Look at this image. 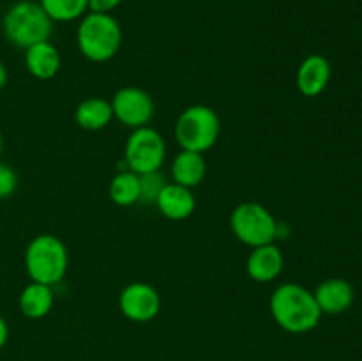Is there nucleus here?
<instances>
[{
	"label": "nucleus",
	"mask_w": 362,
	"mask_h": 361,
	"mask_svg": "<svg viewBox=\"0 0 362 361\" xmlns=\"http://www.w3.org/2000/svg\"><path fill=\"white\" fill-rule=\"evenodd\" d=\"M271 314L279 328L293 335L313 331L324 315L315 294L299 283L276 287L271 296Z\"/></svg>",
	"instance_id": "f257e3e1"
},
{
	"label": "nucleus",
	"mask_w": 362,
	"mask_h": 361,
	"mask_svg": "<svg viewBox=\"0 0 362 361\" xmlns=\"http://www.w3.org/2000/svg\"><path fill=\"white\" fill-rule=\"evenodd\" d=\"M76 42L85 59L108 62L122 46V28L112 14L88 11L78 25Z\"/></svg>",
	"instance_id": "f03ea898"
},
{
	"label": "nucleus",
	"mask_w": 362,
	"mask_h": 361,
	"mask_svg": "<svg viewBox=\"0 0 362 361\" xmlns=\"http://www.w3.org/2000/svg\"><path fill=\"white\" fill-rule=\"evenodd\" d=\"M69 268V251L60 237L39 234L25 250V269L32 282L55 287Z\"/></svg>",
	"instance_id": "7ed1b4c3"
},
{
	"label": "nucleus",
	"mask_w": 362,
	"mask_h": 361,
	"mask_svg": "<svg viewBox=\"0 0 362 361\" xmlns=\"http://www.w3.org/2000/svg\"><path fill=\"white\" fill-rule=\"evenodd\" d=\"M2 28L9 42L18 48L27 50L37 42L49 41L53 32V21L34 0H20L13 4L4 14Z\"/></svg>",
	"instance_id": "20e7f679"
},
{
	"label": "nucleus",
	"mask_w": 362,
	"mask_h": 361,
	"mask_svg": "<svg viewBox=\"0 0 362 361\" xmlns=\"http://www.w3.org/2000/svg\"><path fill=\"white\" fill-rule=\"evenodd\" d=\"M175 140L182 151H211L221 134V119L207 105H193L182 110L175 122Z\"/></svg>",
	"instance_id": "39448f33"
},
{
	"label": "nucleus",
	"mask_w": 362,
	"mask_h": 361,
	"mask_svg": "<svg viewBox=\"0 0 362 361\" xmlns=\"http://www.w3.org/2000/svg\"><path fill=\"white\" fill-rule=\"evenodd\" d=\"M230 227L237 239L250 248L274 243L279 237V223L265 205L243 202L230 214Z\"/></svg>",
	"instance_id": "423d86ee"
},
{
	"label": "nucleus",
	"mask_w": 362,
	"mask_h": 361,
	"mask_svg": "<svg viewBox=\"0 0 362 361\" xmlns=\"http://www.w3.org/2000/svg\"><path fill=\"white\" fill-rule=\"evenodd\" d=\"M166 159V142L158 130L151 126L138 127L129 134L124 147V161L131 172L148 173L163 168Z\"/></svg>",
	"instance_id": "0eeeda50"
},
{
	"label": "nucleus",
	"mask_w": 362,
	"mask_h": 361,
	"mask_svg": "<svg viewBox=\"0 0 362 361\" xmlns=\"http://www.w3.org/2000/svg\"><path fill=\"white\" fill-rule=\"evenodd\" d=\"M113 119L131 130L148 126L154 119L156 105L152 96L140 87H122L112 98Z\"/></svg>",
	"instance_id": "6e6552de"
},
{
	"label": "nucleus",
	"mask_w": 362,
	"mask_h": 361,
	"mask_svg": "<svg viewBox=\"0 0 362 361\" xmlns=\"http://www.w3.org/2000/svg\"><path fill=\"white\" fill-rule=\"evenodd\" d=\"M119 308L129 321L151 322L161 310V296L151 283L133 282L120 292Z\"/></svg>",
	"instance_id": "1a4fd4ad"
},
{
	"label": "nucleus",
	"mask_w": 362,
	"mask_h": 361,
	"mask_svg": "<svg viewBox=\"0 0 362 361\" xmlns=\"http://www.w3.org/2000/svg\"><path fill=\"white\" fill-rule=\"evenodd\" d=\"M285 257L281 248L276 243L264 244L251 250L246 260V273L251 280L258 283H271L283 273Z\"/></svg>",
	"instance_id": "9d476101"
},
{
	"label": "nucleus",
	"mask_w": 362,
	"mask_h": 361,
	"mask_svg": "<svg viewBox=\"0 0 362 361\" xmlns=\"http://www.w3.org/2000/svg\"><path fill=\"white\" fill-rule=\"evenodd\" d=\"M297 88L306 98H317L331 81V62L320 53L308 55L297 69Z\"/></svg>",
	"instance_id": "9b49d317"
},
{
	"label": "nucleus",
	"mask_w": 362,
	"mask_h": 361,
	"mask_svg": "<svg viewBox=\"0 0 362 361\" xmlns=\"http://www.w3.org/2000/svg\"><path fill=\"white\" fill-rule=\"evenodd\" d=\"M315 299L322 314L339 315L349 310L356 299V292L350 282L343 278H327L315 289Z\"/></svg>",
	"instance_id": "f8f14e48"
},
{
	"label": "nucleus",
	"mask_w": 362,
	"mask_h": 361,
	"mask_svg": "<svg viewBox=\"0 0 362 361\" xmlns=\"http://www.w3.org/2000/svg\"><path fill=\"white\" fill-rule=\"evenodd\" d=\"M159 212L172 222H182L187 219L197 209V198L193 190L180 186L177 183H166L163 191L156 200Z\"/></svg>",
	"instance_id": "ddd939ff"
},
{
	"label": "nucleus",
	"mask_w": 362,
	"mask_h": 361,
	"mask_svg": "<svg viewBox=\"0 0 362 361\" xmlns=\"http://www.w3.org/2000/svg\"><path fill=\"white\" fill-rule=\"evenodd\" d=\"M60 53L49 41L37 42L25 50V67L37 80H52L60 71Z\"/></svg>",
	"instance_id": "4468645a"
},
{
	"label": "nucleus",
	"mask_w": 362,
	"mask_h": 361,
	"mask_svg": "<svg viewBox=\"0 0 362 361\" xmlns=\"http://www.w3.org/2000/svg\"><path fill=\"white\" fill-rule=\"evenodd\" d=\"M207 176V161L204 154L193 151H180L172 161V183L186 188H197Z\"/></svg>",
	"instance_id": "2eb2a0df"
},
{
	"label": "nucleus",
	"mask_w": 362,
	"mask_h": 361,
	"mask_svg": "<svg viewBox=\"0 0 362 361\" xmlns=\"http://www.w3.org/2000/svg\"><path fill=\"white\" fill-rule=\"evenodd\" d=\"M74 120L81 130L101 131L113 120L112 103L99 96L83 99L74 110Z\"/></svg>",
	"instance_id": "dca6fc26"
},
{
	"label": "nucleus",
	"mask_w": 362,
	"mask_h": 361,
	"mask_svg": "<svg viewBox=\"0 0 362 361\" xmlns=\"http://www.w3.org/2000/svg\"><path fill=\"white\" fill-rule=\"evenodd\" d=\"M55 303V294L52 285L39 282H30L20 294V310L28 319H42L52 311Z\"/></svg>",
	"instance_id": "f3484780"
},
{
	"label": "nucleus",
	"mask_w": 362,
	"mask_h": 361,
	"mask_svg": "<svg viewBox=\"0 0 362 361\" xmlns=\"http://www.w3.org/2000/svg\"><path fill=\"white\" fill-rule=\"evenodd\" d=\"M108 193L115 205L131 207L136 202H140V176L131 172L129 168L122 170L110 180Z\"/></svg>",
	"instance_id": "a211bd4d"
},
{
	"label": "nucleus",
	"mask_w": 362,
	"mask_h": 361,
	"mask_svg": "<svg viewBox=\"0 0 362 361\" xmlns=\"http://www.w3.org/2000/svg\"><path fill=\"white\" fill-rule=\"evenodd\" d=\"M39 4L53 23L81 20L88 13V0H39Z\"/></svg>",
	"instance_id": "6ab92c4d"
},
{
	"label": "nucleus",
	"mask_w": 362,
	"mask_h": 361,
	"mask_svg": "<svg viewBox=\"0 0 362 361\" xmlns=\"http://www.w3.org/2000/svg\"><path fill=\"white\" fill-rule=\"evenodd\" d=\"M166 186V179L161 173V170L158 172H148L141 173L140 176V202L145 204H156L159 193L163 191V188Z\"/></svg>",
	"instance_id": "aec40b11"
},
{
	"label": "nucleus",
	"mask_w": 362,
	"mask_h": 361,
	"mask_svg": "<svg viewBox=\"0 0 362 361\" xmlns=\"http://www.w3.org/2000/svg\"><path fill=\"white\" fill-rule=\"evenodd\" d=\"M18 188V176L9 165L0 163V200L9 198Z\"/></svg>",
	"instance_id": "412c9836"
},
{
	"label": "nucleus",
	"mask_w": 362,
	"mask_h": 361,
	"mask_svg": "<svg viewBox=\"0 0 362 361\" xmlns=\"http://www.w3.org/2000/svg\"><path fill=\"white\" fill-rule=\"evenodd\" d=\"M122 4V0H88V11L90 13L112 14L113 9Z\"/></svg>",
	"instance_id": "4be33fe9"
},
{
	"label": "nucleus",
	"mask_w": 362,
	"mask_h": 361,
	"mask_svg": "<svg viewBox=\"0 0 362 361\" xmlns=\"http://www.w3.org/2000/svg\"><path fill=\"white\" fill-rule=\"evenodd\" d=\"M7 338H9V326H7L6 319L0 315V349L7 343Z\"/></svg>",
	"instance_id": "5701e85b"
},
{
	"label": "nucleus",
	"mask_w": 362,
	"mask_h": 361,
	"mask_svg": "<svg viewBox=\"0 0 362 361\" xmlns=\"http://www.w3.org/2000/svg\"><path fill=\"white\" fill-rule=\"evenodd\" d=\"M7 78H9V74H7V67L0 62V91L7 85Z\"/></svg>",
	"instance_id": "b1692460"
},
{
	"label": "nucleus",
	"mask_w": 362,
	"mask_h": 361,
	"mask_svg": "<svg viewBox=\"0 0 362 361\" xmlns=\"http://www.w3.org/2000/svg\"><path fill=\"white\" fill-rule=\"evenodd\" d=\"M2 147H4V137H2V131H0V152H2Z\"/></svg>",
	"instance_id": "393cba45"
}]
</instances>
